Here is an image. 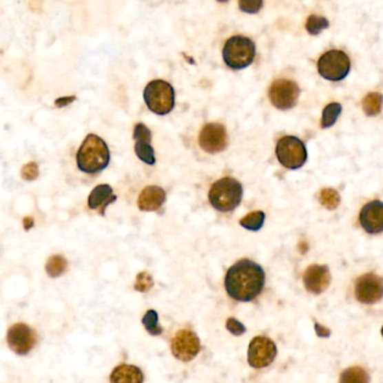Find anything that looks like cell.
I'll list each match as a JSON object with an SVG mask.
<instances>
[{"label":"cell","instance_id":"cell-1","mask_svg":"<svg viewBox=\"0 0 383 383\" xmlns=\"http://www.w3.org/2000/svg\"><path fill=\"white\" fill-rule=\"evenodd\" d=\"M265 284V270L251 260L236 262L226 273V291L231 299L240 302L254 300L261 293Z\"/></svg>","mask_w":383,"mask_h":383},{"label":"cell","instance_id":"cell-2","mask_svg":"<svg viewBox=\"0 0 383 383\" xmlns=\"http://www.w3.org/2000/svg\"><path fill=\"white\" fill-rule=\"evenodd\" d=\"M110 153L105 141L94 134L85 137L76 153V165L85 174H94L106 169Z\"/></svg>","mask_w":383,"mask_h":383},{"label":"cell","instance_id":"cell-3","mask_svg":"<svg viewBox=\"0 0 383 383\" xmlns=\"http://www.w3.org/2000/svg\"><path fill=\"white\" fill-rule=\"evenodd\" d=\"M242 197L243 187L231 176H225L214 183L208 195L211 206L222 213L234 210L240 204Z\"/></svg>","mask_w":383,"mask_h":383},{"label":"cell","instance_id":"cell-4","mask_svg":"<svg viewBox=\"0 0 383 383\" xmlns=\"http://www.w3.org/2000/svg\"><path fill=\"white\" fill-rule=\"evenodd\" d=\"M256 58V44L249 37L236 35L226 41L222 59L228 67L240 70L249 67Z\"/></svg>","mask_w":383,"mask_h":383},{"label":"cell","instance_id":"cell-5","mask_svg":"<svg viewBox=\"0 0 383 383\" xmlns=\"http://www.w3.org/2000/svg\"><path fill=\"white\" fill-rule=\"evenodd\" d=\"M144 101L153 113L167 115L174 110L176 101L174 87L163 80H153L144 89Z\"/></svg>","mask_w":383,"mask_h":383},{"label":"cell","instance_id":"cell-6","mask_svg":"<svg viewBox=\"0 0 383 383\" xmlns=\"http://www.w3.org/2000/svg\"><path fill=\"white\" fill-rule=\"evenodd\" d=\"M278 160L288 169H299L307 161V149L298 137L283 136L277 144Z\"/></svg>","mask_w":383,"mask_h":383},{"label":"cell","instance_id":"cell-7","mask_svg":"<svg viewBox=\"0 0 383 383\" xmlns=\"http://www.w3.org/2000/svg\"><path fill=\"white\" fill-rule=\"evenodd\" d=\"M317 67L322 78L329 81H341L350 72V58L343 51L331 50L322 55Z\"/></svg>","mask_w":383,"mask_h":383},{"label":"cell","instance_id":"cell-8","mask_svg":"<svg viewBox=\"0 0 383 383\" xmlns=\"http://www.w3.org/2000/svg\"><path fill=\"white\" fill-rule=\"evenodd\" d=\"M299 94L300 89L298 85L288 79L276 80L269 90L271 103L280 110H288L295 107Z\"/></svg>","mask_w":383,"mask_h":383},{"label":"cell","instance_id":"cell-9","mask_svg":"<svg viewBox=\"0 0 383 383\" xmlns=\"http://www.w3.org/2000/svg\"><path fill=\"white\" fill-rule=\"evenodd\" d=\"M277 345L267 336H256L249 343L247 361L252 368L269 366L277 356Z\"/></svg>","mask_w":383,"mask_h":383},{"label":"cell","instance_id":"cell-10","mask_svg":"<svg viewBox=\"0 0 383 383\" xmlns=\"http://www.w3.org/2000/svg\"><path fill=\"white\" fill-rule=\"evenodd\" d=\"M354 292L361 304H375L383 298V279L372 272L363 274L356 279Z\"/></svg>","mask_w":383,"mask_h":383},{"label":"cell","instance_id":"cell-11","mask_svg":"<svg viewBox=\"0 0 383 383\" xmlns=\"http://www.w3.org/2000/svg\"><path fill=\"white\" fill-rule=\"evenodd\" d=\"M171 350L176 359L183 362H189L195 359L198 353L200 352V340L195 331L190 329H181L176 331L171 345Z\"/></svg>","mask_w":383,"mask_h":383},{"label":"cell","instance_id":"cell-12","mask_svg":"<svg viewBox=\"0 0 383 383\" xmlns=\"http://www.w3.org/2000/svg\"><path fill=\"white\" fill-rule=\"evenodd\" d=\"M228 144L227 131L225 126L218 123L205 125L199 134V145L205 152L215 154L222 152Z\"/></svg>","mask_w":383,"mask_h":383},{"label":"cell","instance_id":"cell-13","mask_svg":"<svg viewBox=\"0 0 383 383\" xmlns=\"http://www.w3.org/2000/svg\"><path fill=\"white\" fill-rule=\"evenodd\" d=\"M7 343L12 352L19 355H26L31 352L37 343V335L30 326L19 322V324H14L8 329Z\"/></svg>","mask_w":383,"mask_h":383},{"label":"cell","instance_id":"cell-14","mask_svg":"<svg viewBox=\"0 0 383 383\" xmlns=\"http://www.w3.org/2000/svg\"><path fill=\"white\" fill-rule=\"evenodd\" d=\"M135 153L141 161L145 162L146 165H153L156 163V156L154 149L151 145L152 140V132L146 125L138 123L135 125L134 135Z\"/></svg>","mask_w":383,"mask_h":383},{"label":"cell","instance_id":"cell-15","mask_svg":"<svg viewBox=\"0 0 383 383\" xmlns=\"http://www.w3.org/2000/svg\"><path fill=\"white\" fill-rule=\"evenodd\" d=\"M304 284L308 291L313 295H320L329 288L331 273L326 265H313L304 271Z\"/></svg>","mask_w":383,"mask_h":383},{"label":"cell","instance_id":"cell-16","mask_svg":"<svg viewBox=\"0 0 383 383\" xmlns=\"http://www.w3.org/2000/svg\"><path fill=\"white\" fill-rule=\"evenodd\" d=\"M360 222L369 234H379L383 231V203L374 200L365 205L360 214Z\"/></svg>","mask_w":383,"mask_h":383},{"label":"cell","instance_id":"cell-17","mask_svg":"<svg viewBox=\"0 0 383 383\" xmlns=\"http://www.w3.org/2000/svg\"><path fill=\"white\" fill-rule=\"evenodd\" d=\"M117 200L114 195L113 188L110 185H99L89 195L88 206L90 209L96 210L99 215L105 216V211L110 204Z\"/></svg>","mask_w":383,"mask_h":383},{"label":"cell","instance_id":"cell-18","mask_svg":"<svg viewBox=\"0 0 383 383\" xmlns=\"http://www.w3.org/2000/svg\"><path fill=\"white\" fill-rule=\"evenodd\" d=\"M167 194L158 186H147L141 192L137 206L142 211H156L165 204Z\"/></svg>","mask_w":383,"mask_h":383},{"label":"cell","instance_id":"cell-19","mask_svg":"<svg viewBox=\"0 0 383 383\" xmlns=\"http://www.w3.org/2000/svg\"><path fill=\"white\" fill-rule=\"evenodd\" d=\"M143 372L135 365H118L110 375V383H143Z\"/></svg>","mask_w":383,"mask_h":383},{"label":"cell","instance_id":"cell-20","mask_svg":"<svg viewBox=\"0 0 383 383\" xmlns=\"http://www.w3.org/2000/svg\"><path fill=\"white\" fill-rule=\"evenodd\" d=\"M340 383H370V375L361 366H352L342 372Z\"/></svg>","mask_w":383,"mask_h":383},{"label":"cell","instance_id":"cell-21","mask_svg":"<svg viewBox=\"0 0 383 383\" xmlns=\"http://www.w3.org/2000/svg\"><path fill=\"white\" fill-rule=\"evenodd\" d=\"M383 96L379 92H370L363 101V110L368 116H377L382 110Z\"/></svg>","mask_w":383,"mask_h":383},{"label":"cell","instance_id":"cell-22","mask_svg":"<svg viewBox=\"0 0 383 383\" xmlns=\"http://www.w3.org/2000/svg\"><path fill=\"white\" fill-rule=\"evenodd\" d=\"M68 269V261L64 256H52L48 260L45 265L46 273L51 278H58Z\"/></svg>","mask_w":383,"mask_h":383},{"label":"cell","instance_id":"cell-23","mask_svg":"<svg viewBox=\"0 0 383 383\" xmlns=\"http://www.w3.org/2000/svg\"><path fill=\"white\" fill-rule=\"evenodd\" d=\"M265 214L263 211H252V213L247 214V216L240 219V226L247 228L249 231H259L261 229L262 226L265 224Z\"/></svg>","mask_w":383,"mask_h":383},{"label":"cell","instance_id":"cell-24","mask_svg":"<svg viewBox=\"0 0 383 383\" xmlns=\"http://www.w3.org/2000/svg\"><path fill=\"white\" fill-rule=\"evenodd\" d=\"M342 106L338 103H331L325 107L322 112V127L329 128L336 123L338 116L341 115Z\"/></svg>","mask_w":383,"mask_h":383},{"label":"cell","instance_id":"cell-25","mask_svg":"<svg viewBox=\"0 0 383 383\" xmlns=\"http://www.w3.org/2000/svg\"><path fill=\"white\" fill-rule=\"evenodd\" d=\"M341 197L334 189H322L320 194V203L327 209H335L340 205Z\"/></svg>","mask_w":383,"mask_h":383},{"label":"cell","instance_id":"cell-26","mask_svg":"<svg viewBox=\"0 0 383 383\" xmlns=\"http://www.w3.org/2000/svg\"><path fill=\"white\" fill-rule=\"evenodd\" d=\"M144 327H145L146 331H149V334L152 335V336H158V335H161L162 329L161 326L158 325V315L156 311H147V313L144 315L143 320Z\"/></svg>","mask_w":383,"mask_h":383},{"label":"cell","instance_id":"cell-27","mask_svg":"<svg viewBox=\"0 0 383 383\" xmlns=\"http://www.w3.org/2000/svg\"><path fill=\"white\" fill-rule=\"evenodd\" d=\"M329 21L322 16L311 15L308 17L306 30L311 35H318L324 30L329 28Z\"/></svg>","mask_w":383,"mask_h":383},{"label":"cell","instance_id":"cell-28","mask_svg":"<svg viewBox=\"0 0 383 383\" xmlns=\"http://www.w3.org/2000/svg\"><path fill=\"white\" fill-rule=\"evenodd\" d=\"M154 284L153 278L147 272H140L137 274L136 281H135L134 289L140 292H147Z\"/></svg>","mask_w":383,"mask_h":383},{"label":"cell","instance_id":"cell-29","mask_svg":"<svg viewBox=\"0 0 383 383\" xmlns=\"http://www.w3.org/2000/svg\"><path fill=\"white\" fill-rule=\"evenodd\" d=\"M21 176L26 181H33L39 176V165L35 162H31L21 167Z\"/></svg>","mask_w":383,"mask_h":383},{"label":"cell","instance_id":"cell-30","mask_svg":"<svg viewBox=\"0 0 383 383\" xmlns=\"http://www.w3.org/2000/svg\"><path fill=\"white\" fill-rule=\"evenodd\" d=\"M238 6H240L242 12L256 14L261 10L262 6H263V1H260V0H258V1L256 0H242L238 3Z\"/></svg>","mask_w":383,"mask_h":383},{"label":"cell","instance_id":"cell-31","mask_svg":"<svg viewBox=\"0 0 383 383\" xmlns=\"http://www.w3.org/2000/svg\"><path fill=\"white\" fill-rule=\"evenodd\" d=\"M226 329H228L229 333L235 335V336H240V335H243L245 331H247L245 326L242 322H238V320H235V318H228L227 322H226Z\"/></svg>","mask_w":383,"mask_h":383},{"label":"cell","instance_id":"cell-32","mask_svg":"<svg viewBox=\"0 0 383 383\" xmlns=\"http://www.w3.org/2000/svg\"><path fill=\"white\" fill-rule=\"evenodd\" d=\"M76 101V96H69V97H62L58 98L56 101H55V106L58 107V108H63V107L68 106V105H70L71 103Z\"/></svg>","mask_w":383,"mask_h":383},{"label":"cell","instance_id":"cell-33","mask_svg":"<svg viewBox=\"0 0 383 383\" xmlns=\"http://www.w3.org/2000/svg\"><path fill=\"white\" fill-rule=\"evenodd\" d=\"M315 331H316V334L320 336V338H329L331 335V331H329L325 326L320 325V324H315Z\"/></svg>","mask_w":383,"mask_h":383},{"label":"cell","instance_id":"cell-34","mask_svg":"<svg viewBox=\"0 0 383 383\" xmlns=\"http://www.w3.org/2000/svg\"><path fill=\"white\" fill-rule=\"evenodd\" d=\"M23 224H24L25 229L28 231V229H31V228L33 227L34 219L32 218V217H25Z\"/></svg>","mask_w":383,"mask_h":383},{"label":"cell","instance_id":"cell-35","mask_svg":"<svg viewBox=\"0 0 383 383\" xmlns=\"http://www.w3.org/2000/svg\"><path fill=\"white\" fill-rule=\"evenodd\" d=\"M381 334H382V338H383V327L382 329H381Z\"/></svg>","mask_w":383,"mask_h":383}]
</instances>
